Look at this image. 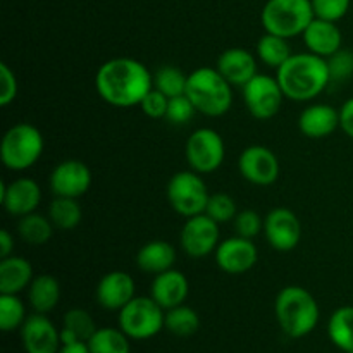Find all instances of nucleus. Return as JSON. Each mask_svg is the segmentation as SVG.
I'll list each match as a JSON object with an SVG mask.
<instances>
[{
    "label": "nucleus",
    "mask_w": 353,
    "mask_h": 353,
    "mask_svg": "<svg viewBox=\"0 0 353 353\" xmlns=\"http://www.w3.org/2000/svg\"><path fill=\"white\" fill-rule=\"evenodd\" d=\"M97 93L112 107L140 105L154 88V76L143 62L131 57H114L103 62L95 76Z\"/></svg>",
    "instance_id": "obj_1"
},
{
    "label": "nucleus",
    "mask_w": 353,
    "mask_h": 353,
    "mask_svg": "<svg viewBox=\"0 0 353 353\" xmlns=\"http://www.w3.org/2000/svg\"><path fill=\"white\" fill-rule=\"evenodd\" d=\"M276 78L285 93V99L295 102L314 100L331 83L326 59L309 50L292 54V57L276 71Z\"/></svg>",
    "instance_id": "obj_2"
},
{
    "label": "nucleus",
    "mask_w": 353,
    "mask_h": 353,
    "mask_svg": "<svg viewBox=\"0 0 353 353\" xmlns=\"http://www.w3.org/2000/svg\"><path fill=\"white\" fill-rule=\"evenodd\" d=\"M276 319L283 333L290 338H305L319 323V303L302 286H286L278 293L274 302Z\"/></svg>",
    "instance_id": "obj_3"
},
{
    "label": "nucleus",
    "mask_w": 353,
    "mask_h": 353,
    "mask_svg": "<svg viewBox=\"0 0 353 353\" xmlns=\"http://www.w3.org/2000/svg\"><path fill=\"white\" fill-rule=\"evenodd\" d=\"M186 95L196 112L209 117H221L233 105V85L217 68H199L188 74Z\"/></svg>",
    "instance_id": "obj_4"
},
{
    "label": "nucleus",
    "mask_w": 353,
    "mask_h": 353,
    "mask_svg": "<svg viewBox=\"0 0 353 353\" xmlns=\"http://www.w3.org/2000/svg\"><path fill=\"white\" fill-rule=\"evenodd\" d=\"M43 134L37 126L17 123L3 133L0 143V159L10 171H26L37 164L43 154Z\"/></svg>",
    "instance_id": "obj_5"
},
{
    "label": "nucleus",
    "mask_w": 353,
    "mask_h": 353,
    "mask_svg": "<svg viewBox=\"0 0 353 353\" xmlns=\"http://www.w3.org/2000/svg\"><path fill=\"white\" fill-rule=\"evenodd\" d=\"M316 17L310 0H268L261 21L265 33L283 38L299 37Z\"/></svg>",
    "instance_id": "obj_6"
},
{
    "label": "nucleus",
    "mask_w": 353,
    "mask_h": 353,
    "mask_svg": "<svg viewBox=\"0 0 353 353\" xmlns=\"http://www.w3.org/2000/svg\"><path fill=\"white\" fill-rule=\"evenodd\" d=\"M117 323L130 340H150L165 327V310L152 296H134L119 310Z\"/></svg>",
    "instance_id": "obj_7"
},
{
    "label": "nucleus",
    "mask_w": 353,
    "mask_h": 353,
    "mask_svg": "<svg viewBox=\"0 0 353 353\" xmlns=\"http://www.w3.org/2000/svg\"><path fill=\"white\" fill-rule=\"evenodd\" d=\"M165 193H168V200L174 212L186 219L205 212L207 202L210 199L209 188H207L202 174L192 171V169L172 174Z\"/></svg>",
    "instance_id": "obj_8"
},
{
    "label": "nucleus",
    "mask_w": 353,
    "mask_h": 353,
    "mask_svg": "<svg viewBox=\"0 0 353 353\" xmlns=\"http://www.w3.org/2000/svg\"><path fill=\"white\" fill-rule=\"evenodd\" d=\"M185 157L190 169L199 174L217 171L226 157L223 137L212 128H199L186 140Z\"/></svg>",
    "instance_id": "obj_9"
},
{
    "label": "nucleus",
    "mask_w": 353,
    "mask_h": 353,
    "mask_svg": "<svg viewBox=\"0 0 353 353\" xmlns=\"http://www.w3.org/2000/svg\"><path fill=\"white\" fill-rule=\"evenodd\" d=\"M241 93L247 110L259 121L272 119L279 112L285 99L278 78L259 72L241 88Z\"/></svg>",
    "instance_id": "obj_10"
},
{
    "label": "nucleus",
    "mask_w": 353,
    "mask_h": 353,
    "mask_svg": "<svg viewBox=\"0 0 353 353\" xmlns=\"http://www.w3.org/2000/svg\"><path fill=\"white\" fill-rule=\"evenodd\" d=\"M219 223L205 212L186 219L179 233V243L183 252L192 259H203L216 252L219 241Z\"/></svg>",
    "instance_id": "obj_11"
},
{
    "label": "nucleus",
    "mask_w": 353,
    "mask_h": 353,
    "mask_svg": "<svg viewBox=\"0 0 353 353\" xmlns=\"http://www.w3.org/2000/svg\"><path fill=\"white\" fill-rule=\"evenodd\" d=\"M238 169L243 179L257 186H269L279 178L278 157L264 145H250L245 148L238 159Z\"/></svg>",
    "instance_id": "obj_12"
},
{
    "label": "nucleus",
    "mask_w": 353,
    "mask_h": 353,
    "mask_svg": "<svg viewBox=\"0 0 353 353\" xmlns=\"http://www.w3.org/2000/svg\"><path fill=\"white\" fill-rule=\"evenodd\" d=\"M264 234L274 250L292 252L302 240V223L293 210L278 207L265 216Z\"/></svg>",
    "instance_id": "obj_13"
},
{
    "label": "nucleus",
    "mask_w": 353,
    "mask_h": 353,
    "mask_svg": "<svg viewBox=\"0 0 353 353\" xmlns=\"http://www.w3.org/2000/svg\"><path fill=\"white\" fill-rule=\"evenodd\" d=\"M48 186L55 196L79 199L92 186V172L85 162L68 159L55 165L48 178Z\"/></svg>",
    "instance_id": "obj_14"
},
{
    "label": "nucleus",
    "mask_w": 353,
    "mask_h": 353,
    "mask_svg": "<svg viewBox=\"0 0 353 353\" xmlns=\"http://www.w3.org/2000/svg\"><path fill=\"white\" fill-rule=\"evenodd\" d=\"M216 264L226 274H245L255 265L259 259L257 247L250 238L243 236H231L223 240L217 245L216 252Z\"/></svg>",
    "instance_id": "obj_15"
},
{
    "label": "nucleus",
    "mask_w": 353,
    "mask_h": 353,
    "mask_svg": "<svg viewBox=\"0 0 353 353\" xmlns=\"http://www.w3.org/2000/svg\"><path fill=\"white\" fill-rule=\"evenodd\" d=\"M21 341L26 353H59L62 347L61 331L45 314L28 316L21 326Z\"/></svg>",
    "instance_id": "obj_16"
},
{
    "label": "nucleus",
    "mask_w": 353,
    "mask_h": 353,
    "mask_svg": "<svg viewBox=\"0 0 353 353\" xmlns=\"http://www.w3.org/2000/svg\"><path fill=\"white\" fill-rule=\"evenodd\" d=\"M0 202L7 214L14 217H23L37 212L41 202V188L34 179L17 178L0 186Z\"/></svg>",
    "instance_id": "obj_17"
},
{
    "label": "nucleus",
    "mask_w": 353,
    "mask_h": 353,
    "mask_svg": "<svg viewBox=\"0 0 353 353\" xmlns=\"http://www.w3.org/2000/svg\"><path fill=\"white\" fill-rule=\"evenodd\" d=\"M95 296L102 309L119 312L137 296L134 279L123 271L107 272L97 285Z\"/></svg>",
    "instance_id": "obj_18"
},
{
    "label": "nucleus",
    "mask_w": 353,
    "mask_h": 353,
    "mask_svg": "<svg viewBox=\"0 0 353 353\" xmlns=\"http://www.w3.org/2000/svg\"><path fill=\"white\" fill-rule=\"evenodd\" d=\"M302 37L307 50L323 59L331 57L334 52L340 50L341 41H343V34L338 24L333 21L321 19V17H314L310 21Z\"/></svg>",
    "instance_id": "obj_19"
},
{
    "label": "nucleus",
    "mask_w": 353,
    "mask_h": 353,
    "mask_svg": "<svg viewBox=\"0 0 353 353\" xmlns=\"http://www.w3.org/2000/svg\"><path fill=\"white\" fill-rule=\"evenodd\" d=\"M340 128V110L327 103H312L299 116V130L303 137L319 140L333 134Z\"/></svg>",
    "instance_id": "obj_20"
},
{
    "label": "nucleus",
    "mask_w": 353,
    "mask_h": 353,
    "mask_svg": "<svg viewBox=\"0 0 353 353\" xmlns=\"http://www.w3.org/2000/svg\"><path fill=\"white\" fill-rule=\"evenodd\" d=\"M216 68L231 85L240 86V88H243L257 74V61L254 54L241 47L224 50L217 59Z\"/></svg>",
    "instance_id": "obj_21"
},
{
    "label": "nucleus",
    "mask_w": 353,
    "mask_h": 353,
    "mask_svg": "<svg viewBox=\"0 0 353 353\" xmlns=\"http://www.w3.org/2000/svg\"><path fill=\"white\" fill-rule=\"evenodd\" d=\"M188 293V279H186V276L181 271L169 269V271L154 276V281H152L150 286V296L164 310L185 303Z\"/></svg>",
    "instance_id": "obj_22"
},
{
    "label": "nucleus",
    "mask_w": 353,
    "mask_h": 353,
    "mask_svg": "<svg viewBox=\"0 0 353 353\" xmlns=\"http://www.w3.org/2000/svg\"><path fill=\"white\" fill-rule=\"evenodd\" d=\"M176 262V248L169 241L152 240L137 254V265L145 274H161L172 269Z\"/></svg>",
    "instance_id": "obj_23"
},
{
    "label": "nucleus",
    "mask_w": 353,
    "mask_h": 353,
    "mask_svg": "<svg viewBox=\"0 0 353 353\" xmlns=\"http://www.w3.org/2000/svg\"><path fill=\"white\" fill-rule=\"evenodd\" d=\"M33 265L24 257L10 255L0 261V293L17 295L33 281Z\"/></svg>",
    "instance_id": "obj_24"
},
{
    "label": "nucleus",
    "mask_w": 353,
    "mask_h": 353,
    "mask_svg": "<svg viewBox=\"0 0 353 353\" xmlns=\"http://www.w3.org/2000/svg\"><path fill=\"white\" fill-rule=\"evenodd\" d=\"M28 300L34 312H52L61 300V285L52 274L37 276L28 286Z\"/></svg>",
    "instance_id": "obj_25"
},
{
    "label": "nucleus",
    "mask_w": 353,
    "mask_h": 353,
    "mask_svg": "<svg viewBox=\"0 0 353 353\" xmlns=\"http://www.w3.org/2000/svg\"><path fill=\"white\" fill-rule=\"evenodd\" d=\"M99 327L95 326V321L86 310L71 309L64 314L61 330L62 343H74V341H86L95 334Z\"/></svg>",
    "instance_id": "obj_26"
},
{
    "label": "nucleus",
    "mask_w": 353,
    "mask_h": 353,
    "mask_svg": "<svg viewBox=\"0 0 353 353\" xmlns=\"http://www.w3.org/2000/svg\"><path fill=\"white\" fill-rule=\"evenodd\" d=\"M327 336L336 348L353 353V307L345 305L334 310L327 323Z\"/></svg>",
    "instance_id": "obj_27"
},
{
    "label": "nucleus",
    "mask_w": 353,
    "mask_h": 353,
    "mask_svg": "<svg viewBox=\"0 0 353 353\" xmlns=\"http://www.w3.org/2000/svg\"><path fill=\"white\" fill-rule=\"evenodd\" d=\"M255 52H257V57L261 59L268 68L276 69V71H278L293 54L288 38L278 37V34L272 33H265L259 38Z\"/></svg>",
    "instance_id": "obj_28"
},
{
    "label": "nucleus",
    "mask_w": 353,
    "mask_h": 353,
    "mask_svg": "<svg viewBox=\"0 0 353 353\" xmlns=\"http://www.w3.org/2000/svg\"><path fill=\"white\" fill-rule=\"evenodd\" d=\"M48 219L52 221L55 230L71 231L78 228L83 219V209L78 203V199L68 196H55L48 205Z\"/></svg>",
    "instance_id": "obj_29"
},
{
    "label": "nucleus",
    "mask_w": 353,
    "mask_h": 353,
    "mask_svg": "<svg viewBox=\"0 0 353 353\" xmlns=\"http://www.w3.org/2000/svg\"><path fill=\"white\" fill-rule=\"evenodd\" d=\"M54 230L55 228L48 216H41L38 212L19 217V223H17V233H19L21 240L33 247H40V245L50 241Z\"/></svg>",
    "instance_id": "obj_30"
},
{
    "label": "nucleus",
    "mask_w": 353,
    "mask_h": 353,
    "mask_svg": "<svg viewBox=\"0 0 353 353\" xmlns=\"http://www.w3.org/2000/svg\"><path fill=\"white\" fill-rule=\"evenodd\" d=\"M200 317L192 307L181 305L165 310V330L179 338H188L199 331Z\"/></svg>",
    "instance_id": "obj_31"
},
{
    "label": "nucleus",
    "mask_w": 353,
    "mask_h": 353,
    "mask_svg": "<svg viewBox=\"0 0 353 353\" xmlns=\"http://www.w3.org/2000/svg\"><path fill=\"white\" fill-rule=\"evenodd\" d=\"M92 353H131L130 338L119 327H99L88 340Z\"/></svg>",
    "instance_id": "obj_32"
},
{
    "label": "nucleus",
    "mask_w": 353,
    "mask_h": 353,
    "mask_svg": "<svg viewBox=\"0 0 353 353\" xmlns=\"http://www.w3.org/2000/svg\"><path fill=\"white\" fill-rule=\"evenodd\" d=\"M188 76L174 65H162L154 74V88L164 93L168 99L185 95Z\"/></svg>",
    "instance_id": "obj_33"
},
{
    "label": "nucleus",
    "mask_w": 353,
    "mask_h": 353,
    "mask_svg": "<svg viewBox=\"0 0 353 353\" xmlns=\"http://www.w3.org/2000/svg\"><path fill=\"white\" fill-rule=\"evenodd\" d=\"M26 321V307L17 295L0 293V330L9 331L21 327Z\"/></svg>",
    "instance_id": "obj_34"
},
{
    "label": "nucleus",
    "mask_w": 353,
    "mask_h": 353,
    "mask_svg": "<svg viewBox=\"0 0 353 353\" xmlns=\"http://www.w3.org/2000/svg\"><path fill=\"white\" fill-rule=\"evenodd\" d=\"M205 214L219 224L230 223L238 214L236 202L228 193H214V195H210L209 202H207Z\"/></svg>",
    "instance_id": "obj_35"
},
{
    "label": "nucleus",
    "mask_w": 353,
    "mask_h": 353,
    "mask_svg": "<svg viewBox=\"0 0 353 353\" xmlns=\"http://www.w3.org/2000/svg\"><path fill=\"white\" fill-rule=\"evenodd\" d=\"M331 81H347L353 76V52L341 47L326 59Z\"/></svg>",
    "instance_id": "obj_36"
},
{
    "label": "nucleus",
    "mask_w": 353,
    "mask_h": 353,
    "mask_svg": "<svg viewBox=\"0 0 353 353\" xmlns=\"http://www.w3.org/2000/svg\"><path fill=\"white\" fill-rule=\"evenodd\" d=\"M196 109L193 105L192 100L188 99V95H179L174 99H169L168 105V114H165V119L171 124H188L192 121V117L195 116Z\"/></svg>",
    "instance_id": "obj_37"
},
{
    "label": "nucleus",
    "mask_w": 353,
    "mask_h": 353,
    "mask_svg": "<svg viewBox=\"0 0 353 353\" xmlns=\"http://www.w3.org/2000/svg\"><path fill=\"white\" fill-rule=\"evenodd\" d=\"M316 17L338 23L347 16L352 0H310Z\"/></svg>",
    "instance_id": "obj_38"
},
{
    "label": "nucleus",
    "mask_w": 353,
    "mask_h": 353,
    "mask_svg": "<svg viewBox=\"0 0 353 353\" xmlns=\"http://www.w3.org/2000/svg\"><path fill=\"white\" fill-rule=\"evenodd\" d=\"M233 224L238 236L250 238V240L264 230V221H262L261 214L250 209L238 212L236 217L233 219Z\"/></svg>",
    "instance_id": "obj_39"
},
{
    "label": "nucleus",
    "mask_w": 353,
    "mask_h": 353,
    "mask_svg": "<svg viewBox=\"0 0 353 353\" xmlns=\"http://www.w3.org/2000/svg\"><path fill=\"white\" fill-rule=\"evenodd\" d=\"M168 97L155 88H152L140 103L143 114L150 117V119H162V117H165V114H168Z\"/></svg>",
    "instance_id": "obj_40"
},
{
    "label": "nucleus",
    "mask_w": 353,
    "mask_h": 353,
    "mask_svg": "<svg viewBox=\"0 0 353 353\" xmlns=\"http://www.w3.org/2000/svg\"><path fill=\"white\" fill-rule=\"evenodd\" d=\"M17 97V79L12 69L2 62L0 64V105L7 107Z\"/></svg>",
    "instance_id": "obj_41"
},
{
    "label": "nucleus",
    "mask_w": 353,
    "mask_h": 353,
    "mask_svg": "<svg viewBox=\"0 0 353 353\" xmlns=\"http://www.w3.org/2000/svg\"><path fill=\"white\" fill-rule=\"evenodd\" d=\"M340 128L347 137L353 140V97L341 105L340 109Z\"/></svg>",
    "instance_id": "obj_42"
},
{
    "label": "nucleus",
    "mask_w": 353,
    "mask_h": 353,
    "mask_svg": "<svg viewBox=\"0 0 353 353\" xmlns=\"http://www.w3.org/2000/svg\"><path fill=\"white\" fill-rule=\"evenodd\" d=\"M14 252V238L7 230H0V257H10Z\"/></svg>",
    "instance_id": "obj_43"
},
{
    "label": "nucleus",
    "mask_w": 353,
    "mask_h": 353,
    "mask_svg": "<svg viewBox=\"0 0 353 353\" xmlns=\"http://www.w3.org/2000/svg\"><path fill=\"white\" fill-rule=\"evenodd\" d=\"M59 353H92L86 341H74V343H62Z\"/></svg>",
    "instance_id": "obj_44"
}]
</instances>
